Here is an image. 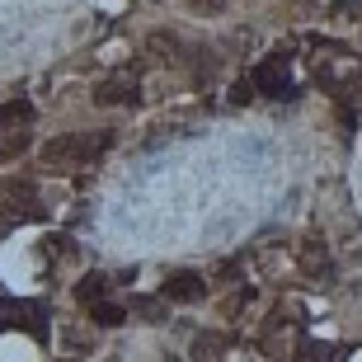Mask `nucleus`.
Wrapping results in <instances>:
<instances>
[{"mask_svg":"<svg viewBox=\"0 0 362 362\" xmlns=\"http://www.w3.org/2000/svg\"><path fill=\"white\" fill-rule=\"evenodd\" d=\"M122 315H127V310H122L118 301H108V296L90 306V320H94V325H104V329H113V325H122Z\"/></svg>","mask_w":362,"mask_h":362,"instance_id":"11","label":"nucleus"},{"mask_svg":"<svg viewBox=\"0 0 362 362\" xmlns=\"http://www.w3.org/2000/svg\"><path fill=\"white\" fill-rule=\"evenodd\" d=\"M165 296L170 301H179V306H198V301H207V282L198 278V273H170L165 278Z\"/></svg>","mask_w":362,"mask_h":362,"instance_id":"6","label":"nucleus"},{"mask_svg":"<svg viewBox=\"0 0 362 362\" xmlns=\"http://www.w3.org/2000/svg\"><path fill=\"white\" fill-rule=\"evenodd\" d=\"M296 264H301V273H306V278H334V259H329V250H325V245H301V255H296Z\"/></svg>","mask_w":362,"mask_h":362,"instance_id":"7","label":"nucleus"},{"mask_svg":"<svg viewBox=\"0 0 362 362\" xmlns=\"http://www.w3.org/2000/svg\"><path fill=\"white\" fill-rule=\"evenodd\" d=\"M0 216L5 221H38L42 216V202H38V184L33 179H0Z\"/></svg>","mask_w":362,"mask_h":362,"instance_id":"2","label":"nucleus"},{"mask_svg":"<svg viewBox=\"0 0 362 362\" xmlns=\"http://www.w3.org/2000/svg\"><path fill=\"white\" fill-rule=\"evenodd\" d=\"M104 296H108V273H85V278L76 282V301H85V306L104 301Z\"/></svg>","mask_w":362,"mask_h":362,"instance_id":"9","label":"nucleus"},{"mask_svg":"<svg viewBox=\"0 0 362 362\" xmlns=\"http://www.w3.org/2000/svg\"><path fill=\"white\" fill-rule=\"evenodd\" d=\"M0 325H19L33 339H47V310L24 306V301H0Z\"/></svg>","mask_w":362,"mask_h":362,"instance_id":"5","label":"nucleus"},{"mask_svg":"<svg viewBox=\"0 0 362 362\" xmlns=\"http://www.w3.org/2000/svg\"><path fill=\"white\" fill-rule=\"evenodd\" d=\"M24 151H28V127H5V132H0V165L19 160Z\"/></svg>","mask_w":362,"mask_h":362,"instance_id":"8","label":"nucleus"},{"mask_svg":"<svg viewBox=\"0 0 362 362\" xmlns=\"http://www.w3.org/2000/svg\"><path fill=\"white\" fill-rule=\"evenodd\" d=\"M250 85H255L259 94H269V99H292L296 85H292V62H287V52L264 57L255 66V76H250Z\"/></svg>","mask_w":362,"mask_h":362,"instance_id":"3","label":"nucleus"},{"mask_svg":"<svg viewBox=\"0 0 362 362\" xmlns=\"http://www.w3.org/2000/svg\"><path fill=\"white\" fill-rule=\"evenodd\" d=\"M28 122H33V104H28V99L0 104V132H5V127H28Z\"/></svg>","mask_w":362,"mask_h":362,"instance_id":"10","label":"nucleus"},{"mask_svg":"<svg viewBox=\"0 0 362 362\" xmlns=\"http://www.w3.org/2000/svg\"><path fill=\"white\" fill-rule=\"evenodd\" d=\"M221 349H226V339H221V334H198V344H193V358H198V362H212Z\"/></svg>","mask_w":362,"mask_h":362,"instance_id":"13","label":"nucleus"},{"mask_svg":"<svg viewBox=\"0 0 362 362\" xmlns=\"http://www.w3.org/2000/svg\"><path fill=\"white\" fill-rule=\"evenodd\" d=\"M136 310H141L146 320H160V315H165V310H160V301H136Z\"/></svg>","mask_w":362,"mask_h":362,"instance_id":"15","label":"nucleus"},{"mask_svg":"<svg viewBox=\"0 0 362 362\" xmlns=\"http://www.w3.org/2000/svg\"><path fill=\"white\" fill-rule=\"evenodd\" d=\"M339 358V349H329V344H301V349H296V362H334Z\"/></svg>","mask_w":362,"mask_h":362,"instance_id":"12","label":"nucleus"},{"mask_svg":"<svg viewBox=\"0 0 362 362\" xmlns=\"http://www.w3.org/2000/svg\"><path fill=\"white\" fill-rule=\"evenodd\" d=\"M94 104H104V108H127V104H141V85H136V76L118 71V76H108V81H99V85H94Z\"/></svg>","mask_w":362,"mask_h":362,"instance_id":"4","label":"nucleus"},{"mask_svg":"<svg viewBox=\"0 0 362 362\" xmlns=\"http://www.w3.org/2000/svg\"><path fill=\"white\" fill-rule=\"evenodd\" d=\"M151 57H156V62H170V57H175V47H170V33H156V38H151Z\"/></svg>","mask_w":362,"mask_h":362,"instance_id":"14","label":"nucleus"},{"mask_svg":"<svg viewBox=\"0 0 362 362\" xmlns=\"http://www.w3.org/2000/svg\"><path fill=\"white\" fill-rule=\"evenodd\" d=\"M118 141V132H66V136H52L42 146V165L47 170H76V165H94L108 146Z\"/></svg>","mask_w":362,"mask_h":362,"instance_id":"1","label":"nucleus"}]
</instances>
